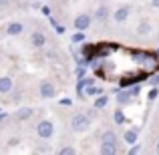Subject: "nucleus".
Here are the masks:
<instances>
[{"instance_id":"f257e3e1","label":"nucleus","mask_w":159,"mask_h":155,"mask_svg":"<svg viewBox=\"0 0 159 155\" xmlns=\"http://www.w3.org/2000/svg\"><path fill=\"white\" fill-rule=\"evenodd\" d=\"M70 127H73V131H77V133H85V131H89V127H91V119L87 115H83V113H79V115L73 117Z\"/></svg>"},{"instance_id":"f03ea898","label":"nucleus","mask_w":159,"mask_h":155,"mask_svg":"<svg viewBox=\"0 0 159 155\" xmlns=\"http://www.w3.org/2000/svg\"><path fill=\"white\" fill-rule=\"evenodd\" d=\"M36 133H39L40 139H51L52 133H54V125L51 121H40V123L36 125Z\"/></svg>"},{"instance_id":"7ed1b4c3","label":"nucleus","mask_w":159,"mask_h":155,"mask_svg":"<svg viewBox=\"0 0 159 155\" xmlns=\"http://www.w3.org/2000/svg\"><path fill=\"white\" fill-rule=\"evenodd\" d=\"M54 93H57V89H54V85L51 81H43L40 83V87H39V95L43 99H52L54 97Z\"/></svg>"},{"instance_id":"20e7f679","label":"nucleus","mask_w":159,"mask_h":155,"mask_svg":"<svg viewBox=\"0 0 159 155\" xmlns=\"http://www.w3.org/2000/svg\"><path fill=\"white\" fill-rule=\"evenodd\" d=\"M75 28H77V30H87V28L91 26V14H87V12H81V14L77 16V18H75Z\"/></svg>"},{"instance_id":"39448f33","label":"nucleus","mask_w":159,"mask_h":155,"mask_svg":"<svg viewBox=\"0 0 159 155\" xmlns=\"http://www.w3.org/2000/svg\"><path fill=\"white\" fill-rule=\"evenodd\" d=\"M129 16H131V6H129V4H123V6H119V8L115 10L113 20H115V22H125Z\"/></svg>"},{"instance_id":"423d86ee","label":"nucleus","mask_w":159,"mask_h":155,"mask_svg":"<svg viewBox=\"0 0 159 155\" xmlns=\"http://www.w3.org/2000/svg\"><path fill=\"white\" fill-rule=\"evenodd\" d=\"M30 43H32V47H34V48H43V47H44V43H47V39H44L43 32L34 30V32L30 34Z\"/></svg>"},{"instance_id":"0eeeda50","label":"nucleus","mask_w":159,"mask_h":155,"mask_svg":"<svg viewBox=\"0 0 159 155\" xmlns=\"http://www.w3.org/2000/svg\"><path fill=\"white\" fill-rule=\"evenodd\" d=\"M99 151L103 155H115L117 153V141H103Z\"/></svg>"},{"instance_id":"6e6552de","label":"nucleus","mask_w":159,"mask_h":155,"mask_svg":"<svg viewBox=\"0 0 159 155\" xmlns=\"http://www.w3.org/2000/svg\"><path fill=\"white\" fill-rule=\"evenodd\" d=\"M22 30H24V24L22 22H10L6 26V32L10 36H18V34H22Z\"/></svg>"},{"instance_id":"1a4fd4ad","label":"nucleus","mask_w":159,"mask_h":155,"mask_svg":"<svg viewBox=\"0 0 159 155\" xmlns=\"http://www.w3.org/2000/svg\"><path fill=\"white\" fill-rule=\"evenodd\" d=\"M12 91V79L10 77H0V93L6 95Z\"/></svg>"},{"instance_id":"9d476101","label":"nucleus","mask_w":159,"mask_h":155,"mask_svg":"<svg viewBox=\"0 0 159 155\" xmlns=\"http://www.w3.org/2000/svg\"><path fill=\"white\" fill-rule=\"evenodd\" d=\"M151 34V24L149 22H139V26H137V36H141V39H143V36H149Z\"/></svg>"},{"instance_id":"9b49d317","label":"nucleus","mask_w":159,"mask_h":155,"mask_svg":"<svg viewBox=\"0 0 159 155\" xmlns=\"http://www.w3.org/2000/svg\"><path fill=\"white\" fill-rule=\"evenodd\" d=\"M32 117V109L30 107H20L18 111H16V119L18 121H26Z\"/></svg>"},{"instance_id":"f8f14e48","label":"nucleus","mask_w":159,"mask_h":155,"mask_svg":"<svg viewBox=\"0 0 159 155\" xmlns=\"http://www.w3.org/2000/svg\"><path fill=\"white\" fill-rule=\"evenodd\" d=\"M107 18H109V10L105 6H99L97 10H95V20H97V22H105Z\"/></svg>"},{"instance_id":"ddd939ff","label":"nucleus","mask_w":159,"mask_h":155,"mask_svg":"<svg viewBox=\"0 0 159 155\" xmlns=\"http://www.w3.org/2000/svg\"><path fill=\"white\" fill-rule=\"evenodd\" d=\"M125 141H127L129 145H131V143H137V131H135V129L125 131Z\"/></svg>"},{"instance_id":"4468645a","label":"nucleus","mask_w":159,"mask_h":155,"mask_svg":"<svg viewBox=\"0 0 159 155\" xmlns=\"http://www.w3.org/2000/svg\"><path fill=\"white\" fill-rule=\"evenodd\" d=\"M103 141H117V135H115V131H105L101 135V143Z\"/></svg>"},{"instance_id":"2eb2a0df","label":"nucleus","mask_w":159,"mask_h":155,"mask_svg":"<svg viewBox=\"0 0 159 155\" xmlns=\"http://www.w3.org/2000/svg\"><path fill=\"white\" fill-rule=\"evenodd\" d=\"M58 153H61V155H75V153H77V149L70 147V145H66V147H61V149H58Z\"/></svg>"},{"instance_id":"dca6fc26","label":"nucleus","mask_w":159,"mask_h":155,"mask_svg":"<svg viewBox=\"0 0 159 155\" xmlns=\"http://www.w3.org/2000/svg\"><path fill=\"white\" fill-rule=\"evenodd\" d=\"M107 103H109V99H107V97H99L97 101H95V107H97V109H103Z\"/></svg>"},{"instance_id":"f3484780","label":"nucleus","mask_w":159,"mask_h":155,"mask_svg":"<svg viewBox=\"0 0 159 155\" xmlns=\"http://www.w3.org/2000/svg\"><path fill=\"white\" fill-rule=\"evenodd\" d=\"M129 97H131V95H129V93H123V95H121V97H119V103H123V105H125V103L129 101Z\"/></svg>"},{"instance_id":"a211bd4d","label":"nucleus","mask_w":159,"mask_h":155,"mask_svg":"<svg viewBox=\"0 0 159 155\" xmlns=\"http://www.w3.org/2000/svg\"><path fill=\"white\" fill-rule=\"evenodd\" d=\"M18 143H20V139H16V137H14V139H10V141H8V147H16Z\"/></svg>"},{"instance_id":"6ab92c4d","label":"nucleus","mask_w":159,"mask_h":155,"mask_svg":"<svg viewBox=\"0 0 159 155\" xmlns=\"http://www.w3.org/2000/svg\"><path fill=\"white\" fill-rule=\"evenodd\" d=\"M115 119H117V123H123V115H121V111H115Z\"/></svg>"},{"instance_id":"aec40b11","label":"nucleus","mask_w":159,"mask_h":155,"mask_svg":"<svg viewBox=\"0 0 159 155\" xmlns=\"http://www.w3.org/2000/svg\"><path fill=\"white\" fill-rule=\"evenodd\" d=\"M155 97H157V89H153L151 93H149V99H151V101H153V99H155Z\"/></svg>"},{"instance_id":"412c9836","label":"nucleus","mask_w":159,"mask_h":155,"mask_svg":"<svg viewBox=\"0 0 159 155\" xmlns=\"http://www.w3.org/2000/svg\"><path fill=\"white\" fill-rule=\"evenodd\" d=\"M139 151H141V147H139V145H135V147H133L129 153H139Z\"/></svg>"},{"instance_id":"4be33fe9","label":"nucleus","mask_w":159,"mask_h":155,"mask_svg":"<svg viewBox=\"0 0 159 155\" xmlns=\"http://www.w3.org/2000/svg\"><path fill=\"white\" fill-rule=\"evenodd\" d=\"M137 93H139V87H135V89L129 91V95H137Z\"/></svg>"},{"instance_id":"5701e85b","label":"nucleus","mask_w":159,"mask_h":155,"mask_svg":"<svg viewBox=\"0 0 159 155\" xmlns=\"http://www.w3.org/2000/svg\"><path fill=\"white\" fill-rule=\"evenodd\" d=\"M151 6L153 8H159V0H151Z\"/></svg>"},{"instance_id":"b1692460","label":"nucleus","mask_w":159,"mask_h":155,"mask_svg":"<svg viewBox=\"0 0 159 155\" xmlns=\"http://www.w3.org/2000/svg\"><path fill=\"white\" fill-rule=\"evenodd\" d=\"M10 4V0H0V6H8Z\"/></svg>"},{"instance_id":"393cba45","label":"nucleus","mask_w":159,"mask_h":155,"mask_svg":"<svg viewBox=\"0 0 159 155\" xmlns=\"http://www.w3.org/2000/svg\"><path fill=\"white\" fill-rule=\"evenodd\" d=\"M155 153H157V155H159V143H157V145H155Z\"/></svg>"}]
</instances>
